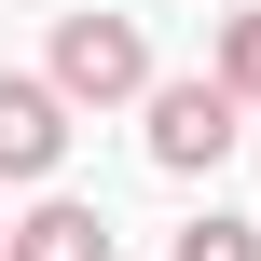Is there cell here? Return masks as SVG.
Segmentation results:
<instances>
[{
    "mask_svg": "<svg viewBox=\"0 0 261 261\" xmlns=\"http://www.w3.org/2000/svg\"><path fill=\"white\" fill-rule=\"evenodd\" d=\"M41 83H55V110H124V96H151V41H138V14H55Z\"/></svg>",
    "mask_w": 261,
    "mask_h": 261,
    "instance_id": "6da1fadb",
    "label": "cell"
},
{
    "mask_svg": "<svg viewBox=\"0 0 261 261\" xmlns=\"http://www.w3.org/2000/svg\"><path fill=\"white\" fill-rule=\"evenodd\" d=\"M234 138H248V110H234L206 69H193V83H151V165H165V179H206Z\"/></svg>",
    "mask_w": 261,
    "mask_h": 261,
    "instance_id": "7a4b0ae2",
    "label": "cell"
},
{
    "mask_svg": "<svg viewBox=\"0 0 261 261\" xmlns=\"http://www.w3.org/2000/svg\"><path fill=\"white\" fill-rule=\"evenodd\" d=\"M55 151H69L55 83H41V69H0V179H55Z\"/></svg>",
    "mask_w": 261,
    "mask_h": 261,
    "instance_id": "3957f363",
    "label": "cell"
},
{
    "mask_svg": "<svg viewBox=\"0 0 261 261\" xmlns=\"http://www.w3.org/2000/svg\"><path fill=\"white\" fill-rule=\"evenodd\" d=\"M0 261H110V220L83 193H41L28 220H0Z\"/></svg>",
    "mask_w": 261,
    "mask_h": 261,
    "instance_id": "277c9868",
    "label": "cell"
},
{
    "mask_svg": "<svg viewBox=\"0 0 261 261\" xmlns=\"http://www.w3.org/2000/svg\"><path fill=\"white\" fill-rule=\"evenodd\" d=\"M206 83H220L234 110H261V0H248V14H220V55H206Z\"/></svg>",
    "mask_w": 261,
    "mask_h": 261,
    "instance_id": "5b68a950",
    "label": "cell"
},
{
    "mask_svg": "<svg viewBox=\"0 0 261 261\" xmlns=\"http://www.w3.org/2000/svg\"><path fill=\"white\" fill-rule=\"evenodd\" d=\"M179 261H261V220H234V206H206V220L179 234Z\"/></svg>",
    "mask_w": 261,
    "mask_h": 261,
    "instance_id": "8992f818",
    "label": "cell"
}]
</instances>
